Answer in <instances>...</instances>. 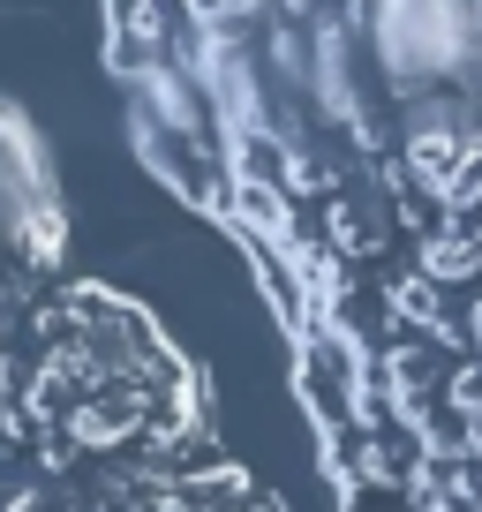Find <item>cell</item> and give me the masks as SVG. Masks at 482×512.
Returning <instances> with one entry per match:
<instances>
[{"instance_id":"1","label":"cell","mask_w":482,"mask_h":512,"mask_svg":"<svg viewBox=\"0 0 482 512\" xmlns=\"http://www.w3.org/2000/svg\"><path fill=\"white\" fill-rule=\"evenodd\" d=\"M309 83H317V98L339 113V121H354V61H347V23H324V31H317V68H309Z\"/></svg>"},{"instance_id":"2","label":"cell","mask_w":482,"mask_h":512,"mask_svg":"<svg viewBox=\"0 0 482 512\" xmlns=\"http://www.w3.org/2000/svg\"><path fill=\"white\" fill-rule=\"evenodd\" d=\"M136 407H144V400H91L76 415V445H113V437H129L136 430Z\"/></svg>"},{"instance_id":"3","label":"cell","mask_w":482,"mask_h":512,"mask_svg":"<svg viewBox=\"0 0 482 512\" xmlns=\"http://www.w3.org/2000/svg\"><path fill=\"white\" fill-rule=\"evenodd\" d=\"M422 264H430L437 279H460V272H475V264H482V241L467 234V226H445V234L422 249Z\"/></svg>"},{"instance_id":"4","label":"cell","mask_w":482,"mask_h":512,"mask_svg":"<svg viewBox=\"0 0 482 512\" xmlns=\"http://www.w3.org/2000/svg\"><path fill=\"white\" fill-rule=\"evenodd\" d=\"M437 196H445L452 211H467V204H482V144H467L460 151V166H452L445 181H437Z\"/></svg>"}]
</instances>
